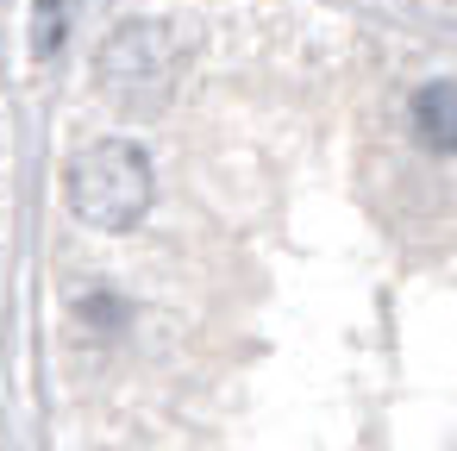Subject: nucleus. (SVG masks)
<instances>
[{
	"label": "nucleus",
	"instance_id": "20e7f679",
	"mask_svg": "<svg viewBox=\"0 0 457 451\" xmlns=\"http://www.w3.org/2000/svg\"><path fill=\"white\" fill-rule=\"evenodd\" d=\"M63 26H70V0H38V32H32L38 57H51L63 45Z\"/></svg>",
	"mask_w": 457,
	"mask_h": 451
},
{
	"label": "nucleus",
	"instance_id": "7ed1b4c3",
	"mask_svg": "<svg viewBox=\"0 0 457 451\" xmlns=\"http://www.w3.org/2000/svg\"><path fill=\"white\" fill-rule=\"evenodd\" d=\"M413 132L426 151L451 157L457 151V82H426L413 95Z\"/></svg>",
	"mask_w": 457,
	"mask_h": 451
},
{
	"label": "nucleus",
	"instance_id": "f03ea898",
	"mask_svg": "<svg viewBox=\"0 0 457 451\" xmlns=\"http://www.w3.org/2000/svg\"><path fill=\"white\" fill-rule=\"evenodd\" d=\"M170 82H176V45H170V26L157 20H132L107 38L101 51V95L120 101L126 113H151L170 101Z\"/></svg>",
	"mask_w": 457,
	"mask_h": 451
},
{
	"label": "nucleus",
	"instance_id": "f257e3e1",
	"mask_svg": "<svg viewBox=\"0 0 457 451\" xmlns=\"http://www.w3.org/2000/svg\"><path fill=\"white\" fill-rule=\"evenodd\" d=\"M70 207L82 226L132 232L151 207V157L132 138H101L70 163Z\"/></svg>",
	"mask_w": 457,
	"mask_h": 451
}]
</instances>
